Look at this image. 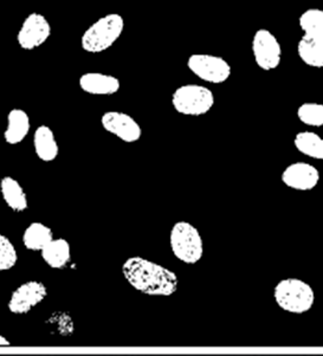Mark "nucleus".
<instances>
[{
	"label": "nucleus",
	"mask_w": 323,
	"mask_h": 356,
	"mask_svg": "<svg viewBox=\"0 0 323 356\" xmlns=\"http://www.w3.org/2000/svg\"><path fill=\"white\" fill-rule=\"evenodd\" d=\"M123 273L127 282L145 295L172 296L178 290L177 275L146 258H128L123 263Z\"/></svg>",
	"instance_id": "obj_1"
},
{
	"label": "nucleus",
	"mask_w": 323,
	"mask_h": 356,
	"mask_svg": "<svg viewBox=\"0 0 323 356\" xmlns=\"http://www.w3.org/2000/svg\"><path fill=\"white\" fill-rule=\"evenodd\" d=\"M125 20L118 13H111L96 20L83 33L81 45L84 51L100 54L114 45L123 35Z\"/></svg>",
	"instance_id": "obj_2"
},
{
	"label": "nucleus",
	"mask_w": 323,
	"mask_h": 356,
	"mask_svg": "<svg viewBox=\"0 0 323 356\" xmlns=\"http://www.w3.org/2000/svg\"><path fill=\"white\" fill-rule=\"evenodd\" d=\"M274 297L281 309L292 314L307 313L315 302L312 286L297 278L281 281L274 289Z\"/></svg>",
	"instance_id": "obj_3"
},
{
	"label": "nucleus",
	"mask_w": 323,
	"mask_h": 356,
	"mask_svg": "<svg viewBox=\"0 0 323 356\" xmlns=\"http://www.w3.org/2000/svg\"><path fill=\"white\" fill-rule=\"evenodd\" d=\"M170 244L174 256L186 264H196L204 254L200 234L187 222L174 224L171 229Z\"/></svg>",
	"instance_id": "obj_4"
},
{
	"label": "nucleus",
	"mask_w": 323,
	"mask_h": 356,
	"mask_svg": "<svg viewBox=\"0 0 323 356\" xmlns=\"http://www.w3.org/2000/svg\"><path fill=\"white\" fill-rule=\"evenodd\" d=\"M172 104L179 114L201 116L214 106V95L209 88L199 84H185L172 95Z\"/></svg>",
	"instance_id": "obj_5"
},
{
	"label": "nucleus",
	"mask_w": 323,
	"mask_h": 356,
	"mask_svg": "<svg viewBox=\"0 0 323 356\" xmlns=\"http://www.w3.org/2000/svg\"><path fill=\"white\" fill-rule=\"evenodd\" d=\"M189 72L204 82L221 84L231 76V65L221 56L194 54L187 60Z\"/></svg>",
	"instance_id": "obj_6"
},
{
	"label": "nucleus",
	"mask_w": 323,
	"mask_h": 356,
	"mask_svg": "<svg viewBox=\"0 0 323 356\" xmlns=\"http://www.w3.org/2000/svg\"><path fill=\"white\" fill-rule=\"evenodd\" d=\"M253 60L257 67L265 72H271L280 67L282 47L277 37L268 29H260L253 37Z\"/></svg>",
	"instance_id": "obj_7"
},
{
	"label": "nucleus",
	"mask_w": 323,
	"mask_h": 356,
	"mask_svg": "<svg viewBox=\"0 0 323 356\" xmlns=\"http://www.w3.org/2000/svg\"><path fill=\"white\" fill-rule=\"evenodd\" d=\"M52 35V25L40 13H30L20 26L17 42L24 50H35L47 42Z\"/></svg>",
	"instance_id": "obj_8"
},
{
	"label": "nucleus",
	"mask_w": 323,
	"mask_h": 356,
	"mask_svg": "<svg viewBox=\"0 0 323 356\" xmlns=\"http://www.w3.org/2000/svg\"><path fill=\"white\" fill-rule=\"evenodd\" d=\"M47 296V286L38 281H30L19 285L10 297L8 309L16 315L28 314Z\"/></svg>",
	"instance_id": "obj_9"
},
{
	"label": "nucleus",
	"mask_w": 323,
	"mask_h": 356,
	"mask_svg": "<svg viewBox=\"0 0 323 356\" xmlns=\"http://www.w3.org/2000/svg\"><path fill=\"white\" fill-rule=\"evenodd\" d=\"M102 127L108 133L118 136L125 143H136L142 135V129L130 115L121 111H107L101 119Z\"/></svg>",
	"instance_id": "obj_10"
},
{
	"label": "nucleus",
	"mask_w": 323,
	"mask_h": 356,
	"mask_svg": "<svg viewBox=\"0 0 323 356\" xmlns=\"http://www.w3.org/2000/svg\"><path fill=\"white\" fill-rule=\"evenodd\" d=\"M320 173L316 167L307 163L289 165L282 173V181L292 190L310 191L319 184Z\"/></svg>",
	"instance_id": "obj_11"
},
{
	"label": "nucleus",
	"mask_w": 323,
	"mask_h": 356,
	"mask_svg": "<svg viewBox=\"0 0 323 356\" xmlns=\"http://www.w3.org/2000/svg\"><path fill=\"white\" fill-rule=\"evenodd\" d=\"M79 87L90 95H114L120 90L116 77L101 72H87L79 77Z\"/></svg>",
	"instance_id": "obj_12"
},
{
	"label": "nucleus",
	"mask_w": 323,
	"mask_h": 356,
	"mask_svg": "<svg viewBox=\"0 0 323 356\" xmlns=\"http://www.w3.org/2000/svg\"><path fill=\"white\" fill-rule=\"evenodd\" d=\"M31 128L28 113L23 109H12L8 115V127L5 129L4 139L8 145L22 143Z\"/></svg>",
	"instance_id": "obj_13"
},
{
	"label": "nucleus",
	"mask_w": 323,
	"mask_h": 356,
	"mask_svg": "<svg viewBox=\"0 0 323 356\" xmlns=\"http://www.w3.org/2000/svg\"><path fill=\"white\" fill-rule=\"evenodd\" d=\"M33 147L37 156L45 163L54 161L58 156L59 147L52 128L40 126L33 134Z\"/></svg>",
	"instance_id": "obj_14"
},
{
	"label": "nucleus",
	"mask_w": 323,
	"mask_h": 356,
	"mask_svg": "<svg viewBox=\"0 0 323 356\" xmlns=\"http://www.w3.org/2000/svg\"><path fill=\"white\" fill-rule=\"evenodd\" d=\"M0 192L6 205L15 212L28 210V197L16 179L4 177L0 181Z\"/></svg>",
	"instance_id": "obj_15"
},
{
	"label": "nucleus",
	"mask_w": 323,
	"mask_h": 356,
	"mask_svg": "<svg viewBox=\"0 0 323 356\" xmlns=\"http://www.w3.org/2000/svg\"><path fill=\"white\" fill-rule=\"evenodd\" d=\"M297 54L308 67H323V35L317 37L302 36L297 44Z\"/></svg>",
	"instance_id": "obj_16"
},
{
	"label": "nucleus",
	"mask_w": 323,
	"mask_h": 356,
	"mask_svg": "<svg viewBox=\"0 0 323 356\" xmlns=\"http://www.w3.org/2000/svg\"><path fill=\"white\" fill-rule=\"evenodd\" d=\"M40 252L44 261L52 269H62L70 261V244L64 238L52 239Z\"/></svg>",
	"instance_id": "obj_17"
},
{
	"label": "nucleus",
	"mask_w": 323,
	"mask_h": 356,
	"mask_svg": "<svg viewBox=\"0 0 323 356\" xmlns=\"http://www.w3.org/2000/svg\"><path fill=\"white\" fill-rule=\"evenodd\" d=\"M52 239V229L42 222H32L24 231L23 244L30 251H42Z\"/></svg>",
	"instance_id": "obj_18"
},
{
	"label": "nucleus",
	"mask_w": 323,
	"mask_h": 356,
	"mask_svg": "<svg viewBox=\"0 0 323 356\" xmlns=\"http://www.w3.org/2000/svg\"><path fill=\"white\" fill-rule=\"evenodd\" d=\"M294 145L302 154L323 160V139L314 131H301L296 135Z\"/></svg>",
	"instance_id": "obj_19"
},
{
	"label": "nucleus",
	"mask_w": 323,
	"mask_h": 356,
	"mask_svg": "<svg viewBox=\"0 0 323 356\" xmlns=\"http://www.w3.org/2000/svg\"><path fill=\"white\" fill-rule=\"evenodd\" d=\"M301 31L304 36L317 37L323 35V10L321 8H308L299 19Z\"/></svg>",
	"instance_id": "obj_20"
},
{
	"label": "nucleus",
	"mask_w": 323,
	"mask_h": 356,
	"mask_svg": "<svg viewBox=\"0 0 323 356\" xmlns=\"http://www.w3.org/2000/svg\"><path fill=\"white\" fill-rule=\"evenodd\" d=\"M297 118L301 122L310 127H323L322 103L307 102L297 109Z\"/></svg>",
	"instance_id": "obj_21"
},
{
	"label": "nucleus",
	"mask_w": 323,
	"mask_h": 356,
	"mask_svg": "<svg viewBox=\"0 0 323 356\" xmlns=\"http://www.w3.org/2000/svg\"><path fill=\"white\" fill-rule=\"evenodd\" d=\"M18 261L16 248L4 234H0V271H8Z\"/></svg>",
	"instance_id": "obj_22"
},
{
	"label": "nucleus",
	"mask_w": 323,
	"mask_h": 356,
	"mask_svg": "<svg viewBox=\"0 0 323 356\" xmlns=\"http://www.w3.org/2000/svg\"><path fill=\"white\" fill-rule=\"evenodd\" d=\"M10 341L8 339H5L4 337H1L0 335V346H3V347H6V346H10Z\"/></svg>",
	"instance_id": "obj_23"
}]
</instances>
